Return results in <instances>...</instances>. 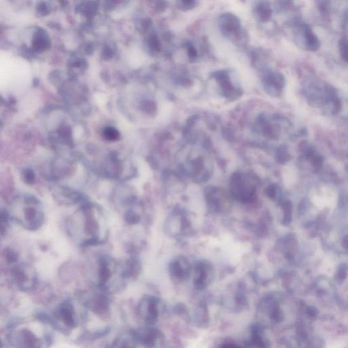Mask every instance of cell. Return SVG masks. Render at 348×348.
<instances>
[{
    "instance_id": "obj_1",
    "label": "cell",
    "mask_w": 348,
    "mask_h": 348,
    "mask_svg": "<svg viewBox=\"0 0 348 348\" xmlns=\"http://www.w3.org/2000/svg\"><path fill=\"white\" fill-rule=\"evenodd\" d=\"M302 93L310 106L322 110L326 114L336 115L342 108V102L337 89L315 77H310L303 81Z\"/></svg>"
},
{
    "instance_id": "obj_2",
    "label": "cell",
    "mask_w": 348,
    "mask_h": 348,
    "mask_svg": "<svg viewBox=\"0 0 348 348\" xmlns=\"http://www.w3.org/2000/svg\"><path fill=\"white\" fill-rule=\"evenodd\" d=\"M218 26L223 36L239 47H244L249 42V35L238 16L231 12H224L218 18Z\"/></svg>"
},
{
    "instance_id": "obj_3",
    "label": "cell",
    "mask_w": 348,
    "mask_h": 348,
    "mask_svg": "<svg viewBox=\"0 0 348 348\" xmlns=\"http://www.w3.org/2000/svg\"><path fill=\"white\" fill-rule=\"evenodd\" d=\"M291 25L294 28V38L299 47L309 52H316L320 49V39L310 25L299 18L293 19Z\"/></svg>"
},
{
    "instance_id": "obj_4",
    "label": "cell",
    "mask_w": 348,
    "mask_h": 348,
    "mask_svg": "<svg viewBox=\"0 0 348 348\" xmlns=\"http://www.w3.org/2000/svg\"><path fill=\"white\" fill-rule=\"evenodd\" d=\"M259 71L260 82L264 92L271 97H281L285 86L284 75L276 69L268 68V66Z\"/></svg>"
},
{
    "instance_id": "obj_5",
    "label": "cell",
    "mask_w": 348,
    "mask_h": 348,
    "mask_svg": "<svg viewBox=\"0 0 348 348\" xmlns=\"http://www.w3.org/2000/svg\"><path fill=\"white\" fill-rule=\"evenodd\" d=\"M212 78L219 87L220 94L228 101H235L240 99L243 94L242 87L233 82L231 71L220 70L212 74Z\"/></svg>"
},
{
    "instance_id": "obj_6",
    "label": "cell",
    "mask_w": 348,
    "mask_h": 348,
    "mask_svg": "<svg viewBox=\"0 0 348 348\" xmlns=\"http://www.w3.org/2000/svg\"><path fill=\"white\" fill-rule=\"evenodd\" d=\"M26 207L24 208V227L30 231H35L42 226L44 222V214L40 209V204L38 199L33 197L25 198Z\"/></svg>"
},
{
    "instance_id": "obj_7",
    "label": "cell",
    "mask_w": 348,
    "mask_h": 348,
    "mask_svg": "<svg viewBox=\"0 0 348 348\" xmlns=\"http://www.w3.org/2000/svg\"><path fill=\"white\" fill-rule=\"evenodd\" d=\"M281 117L278 115L274 116L273 121L265 114H260L256 118L254 128L262 135L272 139L278 138L280 133V126L278 124Z\"/></svg>"
},
{
    "instance_id": "obj_8",
    "label": "cell",
    "mask_w": 348,
    "mask_h": 348,
    "mask_svg": "<svg viewBox=\"0 0 348 348\" xmlns=\"http://www.w3.org/2000/svg\"><path fill=\"white\" fill-rule=\"evenodd\" d=\"M160 300L154 296H147L139 304V312L146 324L153 326L159 316Z\"/></svg>"
},
{
    "instance_id": "obj_9",
    "label": "cell",
    "mask_w": 348,
    "mask_h": 348,
    "mask_svg": "<svg viewBox=\"0 0 348 348\" xmlns=\"http://www.w3.org/2000/svg\"><path fill=\"white\" fill-rule=\"evenodd\" d=\"M131 333L137 343L147 348L155 347L160 335L159 331L153 326L137 329Z\"/></svg>"
},
{
    "instance_id": "obj_10",
    "label": "cell",
    "mask_w": 348,
    "mask_h": 348,
    "mask_svg": "<svg viewBox=\"0 0 348 348\" xmlns=\"http://www.w3.org/2000/svg\"><path fill=\"white\" fill-rule=\"evenodd\" d=\"M254 18L261 24H265L272 19L273 10L270 2H256L253 8Z\"/></svg>"
},
{
    "instance_id": "obj_11",
    "label": "cell",
    "mask_w": 348,
    "mask_h": 348,
    "mask_svg": "<svg viewBox=\"0 0 348 348\" xmlns=\"http://www.w3.org/2000/svg\"><path fill=\"white\" fill-rule=\"evenodd\" d=\"M170 271L171 277L177 282L185 280L189 274L188 266L182 260H177L171 263Z\"/></svg>"
},
{
    "instance_id": "obj_12",
    "label": "cell",
    "mask_w": 348,
    "mask_h": 348,
    "mask_svg": "<svg viewBox=\"0 0 348 348\" xmlns=\"http://www.w3.org/2000/svg\"><path fill=\"white\" fill-rule=\"evenodd\" d=\"M61 316L65 324L67 326L73 327L76 326V314H75L74 308L73 305L69 302L65 303L61 308Z\"/></svg>"
},
{
    "instance_id": "obj_13",
    "label": "cell",
    "mask_w": 348,
    "mask_h": 348,
    "mask_svg": "<svg viewBox=\"0 0 348 348\" xmlns=\"http://www.w3.org/2000/svg\"><path fill=\"white\" fill-rule=\"evenodd\" d=\"M89 304L90 309L97 314H105L109 309V302L103 295L95 296Z\"/></svg>"
},
{
    "instance_id": "obj_14",
    "label": "cell",
    "mask_w": 348,
    "mask_h": 348,
    "mask_svg": "<svg viewBox=\"0 0 348 348\" xmlns=\"http://www.w3.org/2000/svg\"><path fill=\"white\" fill-rule=\"evenodd\" d=\"M49 38L47 32L43 30H37L33 41V49L37 51H43L49 47Z\"/></svg>"
},
{
    "instance_id": "obj_15",
    "label": "cell",
    "mask_w": 348,
    "mask_h": 348,
    "mask_svg": "<svg viewBox=\"0 0 348 348\" xmlns=\"http://www.w3.org/2000/svg\"><path fill=\"white\" fill-rule=\"evenodd\" d=\"M137 342L133 337L132 333L130 332L129 336L118 339L114 344V348H135Z\"/></svg>"
},
{
    "instance_id": "obj_16",
    "label": "cell",
    "mask_w": 348,
    "mask_h": 348,
    "mask_svg": "<svg viewBox=\"0 0 348 348\" xmlns=\"http://www.w3.org/2000/svg\"><path fill=\"white\" fill-rule=\"evenodd\" d=\"M339 51L340 54L341 59L345 63L347 62V39L346 36L341 37L339 41Z\"/></svg>"
},
{
    "instance_id": "obj_17",
    "label": "cell",
    "mask_w": 348,
    "mask_h": 348,
    "mask_svg": "<svg viewBox=\"0 0 348 348\" xmlns=\"http://www.w3.org/2000/svg\"><path fill=\"white\" fill-rule=\"evenodd\" d=\"M22 178L24 183L28 185H32L34 184L35 181V174L31 169H24L22 172Z\"/></svg>"
},
{
    "instance_id": "obj_18",
    "label": "cell",
    "mask_w": 348,
    "mask_h": 348,
    "mask_svg": "<svg viewBox=\"0 0 348 348\" xmlns=\"http://www.w3.org/2000/svg\"><path fill=\"white\" fill-rule=\"evenodd\" d=\"M9 222V215L4 210H0V235H3L7 230Z\"/></svg>"
},
{
    "instance_id": "obj_19",
    "label": "cell",
    "mask_w": 348,
    "mask_h": 348,
    "mask_svg": "<svg viewBox=\"0 0 348 348\" xmlns=\"http://www.w3.org/2000/svg\"><path fill=\"white\" fill-rule=\"evenodd\" d=\"M330 2L326 1H321L317 2V7L321 15L324 16H328L330 13Z\"/></svg>"
},
{
    "instance_id": "obj_20",
    "label": "cell",
    "mask_w": 348,
    "mask_h": 348,
    "mask_svg": "<svg viewBox=\"0 0 348 348\" xmlns=\"http://www.w3.org/2000/svg\"><path fill=\"white\" fill-rule=\"evenodd\" d=\"M104 136L108 140H116L118 137V131L112 128H107L104 131Z\"/></svg>"
},
{
    "instance_id": "obj_21",
    "label": "cell",
    "mask_w": 348,
    "mask_h": 348,
    "mask_svg": "<svg viewBox=\"0 0 348 348\" xmlns=\"http://www.w3.org/2000/svg\"><path fill=\"white\" fill-rule=\"evenodd\" d=\"M18 254L12 250H8L6 252V259L9 262H15L17 261Z\"/></svg>"
},
{
    "instance_id": "obj_22",
    "label": "cell",
    "mask_w": 348,
    "mask_h": 348,
    "mask_svg": "<svg viewBox=\"0 0 348 348\" xmlns=\"http://www.w3.org/2000/svg\"><path fill=\"white\" fill-rule=\"evenodd\" d=\"M220 348H241V347L238 346V345L234 344V343H224V344L221 345V346H220Z\"/></svg>"
},
{
    "instance_id": "obj_23",
    "label": "cell",
    "mask_w": 348,
    "mask_h": 348,
    "mask_svg": "<svg viewBox=\"0 0 348 348\" xmlns=\"http://www.w3.org/2000/svg\"><path fill=\"white\" fill-rule=\"evenodd\" d=\"M268 195H270L271 197H274L275 195H276V189H275L274 187L272 186L269 188Z\"/></svg>"
},
{
    "instance_id": "obj_24",
    "label": "cell",
    "mask_w": 348,
    "mask_h": 348,
    "mask_svg": "<svg viewBox=\"0 0 348 348\" xmlns=\"http://www.w3.org/2000/svg\"><path fill=\"white\" fill-rule=\"evenodd\" d=\"M189 55H190L191 57H197V52L196 51L195 48L191 47V49H189Z\"/></svg>"
}]
</instances>
